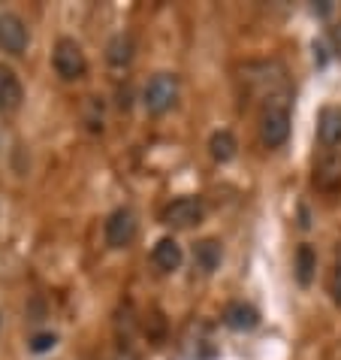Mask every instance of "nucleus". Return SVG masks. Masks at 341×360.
Instances as JSON below:
<instances>
[{"instance_id": "obj_18", "label": "nucleus", "mask_w": 341, "mask_h": 360, "mask_svg": "<svg viewBox=\"0 0 341 360\" xmlns=\"http://www.w3.org/2000/svg\"><path fill=\"white\" fill-rule=\"evenodd\" d=\"M115 360H136V357H133V354H130V352H121V354H118Z\"/></svg>"}, {"instance_id": "obj_13", "label": "nucleus", "mask_w": 341, "mask_h": 360, "mask_svg": "<svg viewBox=\"0 0 341 360\" xmlns=\"http://www.w3.org/2000/svg\"><path fill=\"white\" fill-rule=\"evenodd\" d=\"M208 152H212L218 164H227V161H233L239 152V139L233 136V131H218L208 139Z\"/></svg>"}, {"instance_id": "obj_5", "label": "nucleus", "mask_w": 341, "mask_h": 360, "mask_svg": "<svg viewBox=\"0 0 341 360\" xmlns=\"http://www.w3.org/2000/svg\"><path fill=\"white\" fill-rule=\"evenodd\" d=\"M290 136V112L287 106H272L266 109L263 122H260V139L266 148H281Z\"/></svg>"}, {"instance_id": "obj_4", "label": "nucleus", "mask_w": 341, "mask_h": 360, "mask_svg": "<svg viewBox=\"0 0 341 360\" xmlns=\"http://www.w3.org/2000/svg\"><path fill=\"white\" fill-rule=\"evenodd\" d=\"M136 212L133 209H115L112 215L106 218V227H103V236H106V245L109 248H127L130 243L136 239Z\"/></svg>"}, {"instance_id": "obj_16", "label": "nucleus", "mask_w": 341, "mask_h": 360, "mask_svg": "<svg viewBox=\"0 0 341 360\" xmlns=\"http://www.w3.org/2000/svg\"><path fill=\"white\" fill-rule=\"evenodd\" d=\"M329 291H333V300L341 306V257H338V264L333 269V278H329Z\"/></svg>"}, {"instance_id": "obj_3", "label": "nucleus", "mask_w": 341, "mask_h": 360, "mask_svg": "<svg viewBox=\"0 0 341 360\" xmlns=\"http://www.w3.org/2000/svg\"><path fill=\"white\" fill-rule=\"evenodd\" d=\"M203 218H206V206L199 197H175L173 203L163 209L160 221L173 230H187V227H196Z\"/></svg>"}, {"instance_id": "obj_6", "label": "nucleus", "mask_w": 341, "mask_h": 360, "mask_svg": "<svg viewBox=\"0 0 341 360\" xmlns=\"http://www.w3.org/2000/svg\"><path fill=\"white\" fill-rule=\"evenodd\" d=\"M27 25L22 22V15L15 13H4L0 15V49L6 55H25L27 49Z\"/></svg>"}, {"instance_id": "obj_12", "label": "nucleus", "mask_w": 341, "mask_h": 360, "mask_svg": "<svg viewBox=\"0 0 341 360\" xmlns=\"http://www.w3.org/2000/svg\"><path fill=\"white\" fill-rule=\"evenodd\" d=\"M220 257H224V248H220L218 239H203V243H196V248H194V261L203 273H215L220 266Z\"/></svg>"}, {"instance_id": "obj_2", "label": "nucleus", "mask_w": 341, "mask_h": 360, "mask_svg": "<svg viewBox=\"0 0 341 360\" xmlns=\"http://www.w3.org/2000/svg\"><path fill=\"white\" fill-rule=\"evenodd\" d=\"M178 100V76L175 73H157L148 79L145 91H142V103L152 115H163L175 106Z\"/></svg>"}, {"instance_id": "obj_1", "label": "nucleus", "mask_w": 341, "mask_h": 360, "mask_svg": "<svg viewBox=\"0 0 341 360\" xmlns=\"http://www.w3.org/2000/svg\"><path fill=\"white\" fill-rule=\"evenodd\" d=\"M52 67L64 82H76V79H82L88 73V58L73 37H61L52 52Z\"/></svg>"}, {"instance_id": "obj_15", "label": "nucleus", "mask_w": 341, "mask_h": 360, "mask_svg": "<svg viewBox=\"0 0 341 360\" xmlns=\"http://www.w3.org/2000/svg\"><path fill=\"white\" fill-rule=\"evenodd\" d=\"M55 342H58V336L55 333H39V336H34L31 339V352H48V348H55Z\"/></svg>"}, {"instance_id": "obj_11", "label": "nucleus", "mask_w": 341, "mask_h": 360, "mask_svg": "<svg viewBox=\"0 0 341 360\" xmlns=\"http://www.w3.org/2000/svg\"><path fill=\"white\" fill-rule=\"evenodd\" d=\"M136 58V43L130 34H115L106 43V61L112 67H127Z\"/></svg>"}, {"instance_id": "obj_10", "label": "nucleus", "mask_w": 341, "mask_h": 360, "mask_svg": "<svg viewBox=\"0 0 341 360\" xmlns=\"http://www.w3.org/2000/svg\"><path fill=\"white\" fill-rule=\"evenodd\" d=\"M317 136H320V146H323V148H335V146H341V109L326 106L323 112H320Z\"/></svg>"}, {"instance_id": "obj_14", "label": "nucleus", "mask_w": 341, "mask_h": 360, "mask_svg": "<svg viewBox=\"0 0 341 360\" xmlns=\"http://www.w3.org/2000/svg\"><path fill=\"white\" fill-rule=\"evenodd\" d=\"M293 269H296V282L302 288H308L311 282H314V273H317V252H314V248H311V245H299Z\"/></svg>"}, {"instance_id": "obj_9", "label": "nucleus", "mask_w": 341, "mask_h": 360, "mask_svg": "<svg viewBox=\"0 0 341 360\" xmlns=\"http://www.w3.org/2000/svg\"><path fill=\"white\" fill-rule=\"evenodd\" d=\"M224 324L229 330H236V333H248V330H254L260 324V312L248 303H229L224 309Z\"/></svg>"}, {"instance_id": "obj_17", "label": "nucleus", "mask_w": 341, "mask_h": 360, "mask_svg": "<svg viewBox=\"0 0 341 360\" xmlns=\"http://www.w3.org/2000/svg\"><path fill=\"white\" fill-rule=\"evenodd\" d=\"M333 52H335V58H341V25L333 27Z\"/></svg>"}, {"instance_id": "obj_7", "label": "nucleus", "mask_w": 341, "mask_h": 360, "mask_svg": "<svg viewBox=\"0 0 341 360\" xmlns=\"http://www.w3.org/2000/svg\"><path fill=\"white\" fill-rule=\"evenodd\" d=\"M25 100V88L22 79L15 76L13 67L0 64V112H18Z\"/></svg>"}, {"instance_id": "obj_8", "label": "nucleus", "mask_w": 341, "mask_h": 360, "mask_svg": "<svg viewBox=\"0 0 341 360\" xmlns=\"http://www.w3.org/2000/svg\"><path fill=\"white\" fill-rule=\"evenodd\" d=\"M152 261H154V266L160 269V273H175V269L182 266V261H185L182 245H178L173 236H163V239H160V243L154 245Z\"/></svg>"}]
</instances>
